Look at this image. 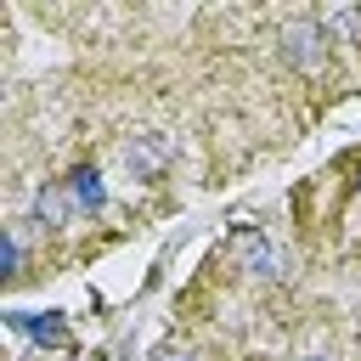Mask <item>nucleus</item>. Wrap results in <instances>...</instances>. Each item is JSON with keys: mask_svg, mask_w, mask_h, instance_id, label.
Returning <instances> with one entry per match:
<instances>
[{"mask_svg": "<svg viewBox=\"0 0 361 361\" xmlns=\"http://www.w3.org/2000/svg\"><path fill=\"white\" fill-rule=\"evenodd\" d=\"M169 158H175V141H169V135H135V141L124 147V169H130L135 180H158V175L169 169Z\"/></svg>", "mask_w": 361, "mask_h": 361, "instance_id": "f257e3e1", "label": "nucleus"}, {"mask_svg": "<svg viewBox=\"0 0 361 361\" xmlns=\"http://www.w3.org/2000/svg\"><path fill=\"white\" fill-rule=\"evenodd\" d=\"M231 254L243 259V271H248L254 282H276V276H282V259H276V248H271L259 231H237V237H231Z\"/></svg>", "mask_w": 361, "mask_h": 361, "instance_id": "f03ea898", "label": "nucleus"}, {"mask_svg": "<svg viewBox=\"0 0 361 361\" xmlns=\"http://www.w3.org/2000/svg\"><path fill=\"white\" fill-rule=\"evenodd\" d=\"M282 45H288V56H293L299 68H322V62H327V34H322L316 23L288 28V34H282Z\"/></svg>", "mask_w": 361, "mask_h": 361, "instance_id": "7ed1b4c3", "label": "nucleus"}, {"mask_svg": "<svg viewBox=\"0 0 361 361\" xmlns=\"http://www.w3.org/2000/svg\"><path fill=\"white\" fill-rule=\"evenodd\" d=\"M68 186H73V209H90V214H96V209L107 203V186H102V175H96L90 164H85V169H73V180H68Z\"/></svg>", "mask_w": 361, "mask_h": 361, "instance_id": "20e7f679", "label": "nucleus"}, {"mask_svg": "<svg viewBox=\"0 0 361 361\" xmlns=\"http://www.w3.org/2000/svg\"><path fill=\"white\" fill-rule=\"evenodd\" d=\"M11 322H17V327H23V333H34V338H39V344H62V338H68V333H62V322H56V316H11Z\"/></svg>", "mask_w": 361, "mask_h": 361, "instance_id": "39448f33", "label": "nucleus"}, {"mask_svg": "<svg viewBox=\"0 0 361 361\" xmlns=\"http://www.w3.org/2000/svg\"><path fill=\"white\" fill-rule=\"evenodd\" d=\"M34 214H39V220H51V226H56V220H68V203H62V192H56V186H45V192L34 197Z\"/></svg>", "mask_w": 361, "mask_h": 361, "instance_id": "423d86ee", "label": "nucleus"}, {"mask_svg": "<svg viewBox=\"0 0 361 361\" xmlns=\"http://www.w3.org/2000/svg\"><path fill=\"white\" fill-rule=\"evenodd\" d=\"M158 361H192V350H158Z\"/></svg>", "mask_w": 361, "mask_h": 361, "instance_id": "0eeeda50", "label": "nucleus"}, {"mask_svg": "<svg viewBox=\"0 0 361 361\" xmlns=\"http://www.w3.org/2000/svg\"><path fill=\"white\" fill-rule=\"evenodd\" d=\"M310 361H322V355H310Z\"/></svg>", "mask_w": 361, "mask_h": 361, "instance_id": "6e6552de", "label": "nucleus"}, {"mask_svg": "<svg viewBox=\"0 0 361 361\" xmlns=\"http://www.w3.org/2000/svg\"><path fill=\"white\" fill-rule=\"evenodd\" d=\"M355 186H361V180H355Z\"/></svg>", "mask_w": 361, "mask_h": 361, "instance_id": "1a4fd4ad", "label": "nucleus"}]
</instances>
